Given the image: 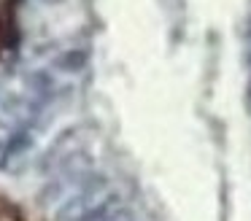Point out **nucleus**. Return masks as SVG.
I'll return each mask as SVG.
<instances>
[{"label": "nucleus", "instance_id": "f257e3e1", "mask_svg": "<svg viewBox=\"0 0 251 221\" xmlns=\"http://www.w3.org/2000/svg\"><path fill=\"white\" fill-rule=\"evenodd\" d=\"M17 46V0H0V57Z\"/></svg>", "mask_w": 251, "mask_h": 221}, {"label": "nucleus", "instance_id": "f03ea898", "mask_svg": "<svg viewBox=\"0 0 251 221\" xmlns=\"http://www.w3.org/2000/svg\"><path fill=\"white\" fill-rule=\"evenodd\" d=\"M0 221H22V216H19L8 202H3V199H0Z\"/></svg>", "mask_w": 251, "mask_h": 221}, {"label": "nucleus", "instance_id": "7ed1b4c3", "mask_svg": "<svg viewBox=\"0 0 251 221\" xmlns=\"http://www.w3.org/2000/svg\"><path fill=\"white\" fill-rule=\"evenodd\" d=\"M249 108H251V81H249Z\"/></svg>", "mask_w": 251, "mask_h": 221}]
</instances>
